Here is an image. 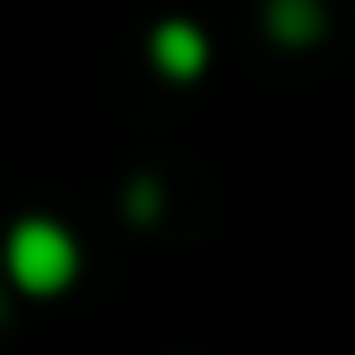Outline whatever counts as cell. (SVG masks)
Instances as JSON below:
<instances>
[{"mask_svg":"<svg viewBox=\"0 0 355 355\" xmlns=\"http://www.w3.org/2000/svg\"><path fill=\"white\" fill-rule=\"evenodd\" d=\"M0 262H6V281H12L25 300H56V293H69L75 275H81V243H75L69 225H56V218H19V225L6 231Z\"/></svg>","mask_w":355,"mask_h":355,"instance_id":"obj_1","label":"cell"},{"mask_svg":"<svg viewBox=\"0 0 355 355\" xmlns=\"http://www.w3.org/2000/svg\"><path fill=\"white\" fill-rule=\"evenodd\" d=\"M150 62H156V75H168V81H193V75H206L212 44H206V31H200L193 19H162V25L150 31Z\"/></svg>","mask_w":355,"mask_h":355,"instance_id":"obj_2","label":"cell"},{"mask_svg":"<svg viewBox=\"0 0 355 355\" xmlns=\"http://www.w3.org/2000/svg\"><path fill=\"white\" fill-rule=\"evenodd\" d=\"M262 25H268L275 44L306 50V44L324 37V0H268V6H262Z\"/></svg>","mask_w":355,"mask_h":355,"instance_id":"obj_3","label":"cell"},{"mask_svg":"<svg viewBox=\"0 0 355 355\" xmlns=\"http://www.w3.org/2000/svg\"><path fill=\"white\" fill-rule=\"evenodd\" d=\"M156 200H162L156 181H131V187H125V212H131V218H156V212H162Z\"/></svg>","mask_w":355,"mask_h":355,"instance_id":"obj_4","label":"cell"},{"mask_svg":"<svg viewBox=\"0 0 355 355\" xmlns=\"http://www.w3.org/2000/svg\"><path fill=\"white\" fill-rule=\"evenodd\" d=\"M0 318H6V287H0Z\"/></svg>","mask_w":355,"mask_h":355,"instance_id":"obj_5","label":"cell"}]
</instances>
